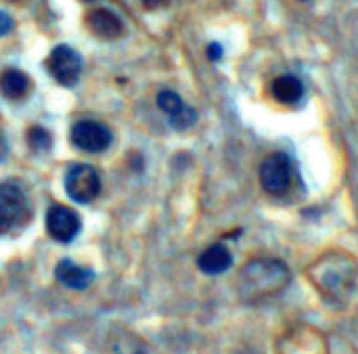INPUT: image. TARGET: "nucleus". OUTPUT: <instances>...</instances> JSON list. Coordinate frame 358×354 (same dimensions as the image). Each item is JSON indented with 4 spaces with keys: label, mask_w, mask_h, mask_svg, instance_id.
Segmentation results:
<instances>
[{
    "label": "nucleus",
    "mask_w": 358,
    "mask_h": 354,
    "mask_svg": "<svg viewBox=\"0 0 358 354\" xmlns=\"http://www.w3.org/2000/svg\"><path fill=\"white\" fill-rule=\"evenodd\" d=\"M82 229L80 216L76 214V210L67 208V206H50L46 212V233L59 241V243H69L78 237Z\"/></svg>",
    "instance_id": "1a4fd4ad"
},
{
    "label": "nucleus",
    "mask_w": 358,
    "mask_h": 354,
    "mask_svg": "<svg viewBox=\"0 0 358 354\" xmlns=\"http://www.w3.org/2000/svg\"><path fill=\"white\" fill-rule=\"evenodd\" d=\"M69 139L71 143L86 151V153H101L105 151L111 141H113V134L111 130L101 124V122H94V120H80L71 126V132H69Z\"/></svg>",
    "instance_id": "6e6552de"
},
{
    "label": "nucleus",
    "mask_w": 358,
    "mask_h": 354,
    "mask_svg": "<svg viewBox=\"0 0 358 354\" xmlns=\"http://www.w3.org/2000/svg\"><path fill=\"white\" fill-rule=\"evenodd\" d=\"M63 187L76 204H90L101 193V174L90 164H73L65 172Z\"/></svg>",
    "instance_id": "7ed1b4c3"
},
{
    "label": "nucleus",
    "mask_w": 358,
    "mask_h": 354,
    "mask_svg": "<svg viewBox=\"0 0 358 354\" xmlns=\"http://www.w3.org/2000/svg\"><path fill=\"white\" fill-rule=\"evenodd\" d=\"M157 107L168 115V120H172L174 115H178L187 107V103L174 90H162L157 94Z\"/></svg>",
    "instance_id": "2eb2a0df"
},
{
    "label": "nucleus",
    "mask_w": 358,
    "mask_h": 354,
    "mask_svg": "<svg viewBox=\"0 0 358 354\" xmlns=\"http://www.w3.org/2000/svg\"><path fill=\"white\" fill-rule=\"evenodd\" d=\"M13 29H15V21H13V17H10L8 13L0 10V38L8 36Z\"/></svg>",
    "instance_id": "a211bd4d"
},
{
    "label": "nucleus",
    "mask_w": 358,
    "mask_h": 354,
    "mask_svg": "<svg viewBox=\"0 0 358 354\" xmlns=\"http://www.w3.org/2000/svg\"><path fill=\"white\" fill-rule=\"evenodd\" d=\"M55 277L61 285L69 288V290H86L92 285L94 281V271L88 269V267H80L76 264L73 260H61L57 267H55Z\"/></svg>",
    "instance_id": "9b49d317"
},
{
    "label": "nucleus",
    "mask_w": 358,
    "mask_h": 354,
    "mask_svg": "<svg viewBox=\"0 0 358 354\" xmlns=\"http://www.w3.org/2000/svg\"><path fill=\"white\" fill-rule=\"evenodd\" d=\"M134 354H147V353H145V351H136V353H134Z\"/></svg>",
    "instance_id": "4be33fe9"
},
{
    "label": "nucleus",
    "mask_w": 358,
    "mask_h": 354,
    "mask_svg": "<svg viewBox=\"0 0 358 354\" xmlns=\"http://www.w3.org/2000/svg\"><path fill=\"white\" fill-rule=\"evenodd\" d=\"M313 288L331 304H344L352 296L358 281V264L346 250H329L306 269Z\"/></svg>",
    "instance_id": "f257e3e1"
},
{
    "label": "nucleus",
    "mask_w": 358,
    "mask_h": 354,
    "mask_svg": "<svg viewBox=\"0 0 358 354\" xmlns=\"http://www.w3.org/2000/svg\"><path fill=\"white\" fill-rule=\"evenodd\" d=\"M208 57H210L212 61H220V57H222V46H220L218 42H212V44L208 46Z\"/></svg>",
    "instance_id": "6ab92c4d"
},
{
    "label": "nucleus",
    "mask_w": 358,
    "mask_h": 354,
    "mask_svg": "<svg viewBox=\"0 0 358 354\" xmlns=\"http://www.w3.org/2000/svg\"><path fill=\"white\" fill-rule=\"evenodd\" d=\"M304 94V84L300 82V78L292 76V73H283L273 82V97L283 103V105H294L302 99Z\"/></svg>",
    "instance_id": "4468645a"
},
{
    "label": "nucleus",
    "mask_w": 358,
    "mask_h": 354,
    "mask_svg": "<svg viewBox=\"0 0 358 354\" xmlns=\"http://www.w3.org/2000/svg\"><path fill=\"white\" fill-rule=\"evenodd\" d=\"M289 267L279 258L250 260L237 277V294L243 302H262L279 296L289 285Z\"/></svg>",
    "instance_id": "f03ea898"
},
{
    "label": "nucleus",
    "mask_w": 358,
    "mask_h": 354,
    "mask_svg": "<svg viewBox=\"0 0 358 354\" xmlns=\"http://www.w3.org/2000/svg\"><path fill=\"white\" fill-rule=\"evenodd\" d=\"M27 218V199L19 185H0V235L19 227Z\"/></svg>",
    "instance_id": "0eeeda50"
},
{
    "label": "nucleus",
    "mask_w": 358,
    "mask_h": 354,
    "mask_svg": "<svg viewBox=\"0 0 358 354\" xmlns=\"http://www.w3.org/2000/svg\"><path fill=\"white\" fill-rule=\"evenodd\" d=\"M170 122V126L172 128H176V130H187V128H191L195 122H197V111L193 109V107H185L178 115H174L172 120H168Z\"/></svg>",
    "instance_id": "f3484780"
},
{
    "label": "nucleus",
    "mask_w": 358,
    "mask_h": 354,
    "mask_svg": "<svg viewBox=\"0 0 358 354\" xmlns=\"http://www.w3.org/2000/svg\"><path fill=\"white\" fill-rule=\"evenodd\" d=\"M84 2H92V0H84Z\"/></svg>",
    "instance_id": "5701e85b"
},
{
    "label": "nucleus",
    "mask_w": 358,
    "mask_h": 354,
    "mask_svg": "<svg viewBox=\"0 0 358 354\" xmlns=\"http://www.w3.org/2000/svg\"><path fill=\"white\" fill-rule=\"evenodd\" d=\"M86 21H88L90 31L101 40H117L126 31L122 17L113 13L111 8H94Z\"/></svg>",
    "instance_id": "9d476101"
},
{
    "label": "nucleus",
    "mask_w": 358,
    "mask_h": 354,
    "mask_svg": "<svg viewBox=\"0 0 358 354\" xmlns=\"http://www.w3.org/2000/svg\"><path fill=\"white\" fill-rule=\"evenodd\" d=\"M4 151H6V145H4V136H2V130H0V157L4 155Z\"/></svg>",
    "instance_id": "412c9836"
},
{
    "label": "nucleus",
    "mask_w": 358,
    "mask_h": 354,
    "mask_svg": "<svg viewBox=\"0 0 358 354\" xmlns=\"http://www.w3.org/2000/svg\"><path fill=\"white\" fill-rule=\"evenodd\" d=\"M166 0H143V4H145V8H149V10H153V8H157V6H162Z\"/></svg>",
    "instance_id": "aec40b11"
},
{
    "label": "nucleus",
    "mask_w": 358,
    "mask_h": 354,
    "mask_svg": "<svg viewBox=\"0 0 358 354\" xmlns=\"http://www.w3.org/2000/svg\"><path fill=\"white\" fill-rule=\"evenodd\" d=\"M82 67L84 61L80 57V52L67 44H59L50 50L48 59H46V69L48 73L61 84V86H76L80 76H82Z\"/></svg>",
    "instance_id": "423d86ee"
},
{
    "label": "nucleus",
    "mask_w": 358,
    "mask_h": 354,
    "mask_svg": "<svg viewBox=\"0 0 358 354\" xmlns=\"http://www.w3.org/2000/svg\"><path fill=\"white\" fill-rule=\"evenodd\" d=\"M260 185L271 195H283L292 187V160L285 153H271L262 160L258 168Z\"/></svg>",
    "instance_id": "39448f33"
},
{
    "label": "nucleus",
    "mask_w": 358,
    "mask_h": 354,
    "mask_svg": "<svg viewBox=\"0 0 358 354\" xmlns=\"http://www.w3.org/2000/svg\"><path fill=\"white\" fill-rule=\"evenodd\" d=\"M27 145H29L34 151L42 153V151H48V149L52 147V136H50V132H48L46 128H42V126H31V128L27 130Z\"/></svg>",
    "instance_id": "dca6fc26"
},
{
    "label": "nucleus",
    "mask_w": 358,
    "mask_h": 354,
    "mask_svg": "<svg viewBox=\"0 0 358 354\" xmlns=\"http://www.w3.org/2000/svg\"><path fill=\"white\" fill-rule=\"evenodd\" d=\"M231 264H233V254L222 243H214L206 248L197 258V267L206 275H222L231 269Z\"/></svg>",
    "instance_id": "f8f14e48"
},
{
    "label": "nucleus",
    "mask_w": 358,
    "mask_h": 354,
    "mask_svg": "<svg viewBox=\"0 0 358 354\" xmlns=\"http://www.w3.org/2000/svg\"><path fill=\"white\" fill-rule=\"evenodd\" d=\"M29 86H31V82H29L27 73H23L21 69L10 67V69L2 71V76H0V92L10 101L23 99L29 92Z\"/></svg>",
    "instance_id": "ddd939ff"
},
{
    "label": "nucleus",
    "mask_w": 358,
    "mask_h": 354,
    "mask_svg": "<svg viewBox=\"0 0 358 354\" xmlns=\"http://www.w3.org/2000/svg\"><path fill=\"white\" fill-rule=\"evenodd\" d=\"M277 354H329V348L325 336L317 327L296 325L279 338Z\"/></svg>",
    "instance_id": "20e7f679"
}]
</instances>
